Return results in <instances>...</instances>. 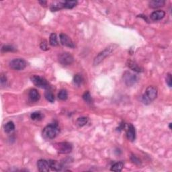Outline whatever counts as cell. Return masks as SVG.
Wrapping results in <instances>:
<instances>
[{
  "instance_id": "6da1fadb",
  "label": "cell",
  "mask_w": 172,
  "mask_h": 172,
  "mask_svg": "<svg viewBox=\"0 0 172 172\" xmlns=\"http://www.w3.org/2000/svg\"><path fill=\"white\" fill-rule=\"evenodd\" d=\"M118 47V45H109L108 47H107L106 49L100 52L98 55L94 59V61H93V65H99L101 62H102L106 58L109 57L110 55H112V53Z\"/></svg>"
},
{
  "instance_id": "7a4b0ae2",
  "label": "cell",
  "mask_w": 172,
  "mask_h": 172,
  "mask_svg": "<svg viewBox=\"0 0 172 172\" xmlns=\"http://www.w3.org/2000/svg\"><path fill=\"white\" fill-rule=\"evenodd\" d=\"M157 96V89L155 86H149L146 89L145 94L143 96V102L148 104L151 102L155 100Z\"/></svg>"
},
{
  "instance_id": "3957f363",
  "label": "cell",
  "mask_w": 172,
  "mask_h": 172,
  "mask_svg": "<svg viewBox=\"0 0 172 172\" xmlns=\"http://www.w3.org/2000/svg\"><path fill=\"white\" fill-rule=\"evenodd\" d=\"M59 133V129L57 125L51 124L46 127L43 129V135L47 139H53L57 137Z\"/></svg>"
},
{
  "instance_id": "277c9868",
  "label": "cell",
  "mask_w": 172,
  "mask_h": 172,
  "mask_svg": "<svg viewBox=\"0 0 172 172\" xmlns=\"http://www.w3.org/2000/svg\"><path fill=\"white\" fill-rule=\"evenodd\" d=\"M54 147L59 153L67 154L71 153L73 149V146L68 142H61V143H56Z\"/></svg>"
},
{
  "instance_id": "5b68a950",
  "label": "cell",
  "mask_w": 172,
  "mask_h": 172,
  "mask_svg": "<svg viewBox=\"0 0 172 172\" xmlns=\"http://www.w3.org/2000/svg\"><path fill=\"white\" fill-rule=\"evenodd\" d=\"M32 81L36 86L43 89H49L50 87L49 84L48 83L47 80L43 77L39 75H33L31 77Z\"/></svg>"
},
{
  "instance_id": "8992f818",
  "label": "cell",
  "mask_w": 172,
  "mask_h": 172,
  "mask_svg": "<svg viewBox=\"0 0 172 172\" xmlns=\"http://www.w3.org/2000/svg\"><path fill=\"white\" fill-rule=\"evenodd\" d=\"M27 63L25 60L23 59H15L11 61L9 63V67L11 69L14 70H17V71H20L25 69L26 67Z\"/></svg>"
},
{
  "instance_id": "52a82bcc",
  "label": "cell",
  "mask_w": 172,
  "mask_h": 172,
  "mask_svg": "<svg viewBox=\"0 0 172 172\" xmlns=\"http://www.w3.org/2000/svg\"><path fill=\"white\" fill-rule=\"evenodd\" d=\"M123 80L126 85L128 86H132L137 83L138 77L135 74L129 71H127L123 74Z\"/></svg>"
},
{
  "instance_id": "ba28073f",
  "label": "cell",
  "mask_w": 172,
  "mask_h": 172,
  "mask_svg": "<svg viewBox=\"0 0 172 172\" xmlns=\"http://www.w3.org/2000/svg\"><path fill=\"white\" fill-rule=\"evenodd\" d=\"M73 57L69 53H63L59 55V63L63 65H70L73 63Z\"/></svg>"
},
{
  "instance_id": "9c48e42d",
  "label": "cell",
  "mask_w": 172,
  "mask_h": 172,
  "mask_svg": "<svg viewBox=\"0 0 172 172\" xmlns=\"http://www.w3.org/2000/svg\"><path fill=\"white\" fill-rule=\"evenodd\" d=\"M60 41H61V43L62 45L63 46H65V47L69 48L75 47V45H74L72 40L70 39L69 36L65 35V34H61L60 35Z\"/></svg>"
},
{
  "instance_id": "30bf717a",
  "label": "cell",
  "mask_w": 172,
  "mask_h": 172,
  "mask_svg": "<svg viewBox=\"0 0 172 172\" xmlns=\"http://www.w3.org/2000/svg\"><path fill=\"white\" fill-rule=\"evenodd\" d=\"M37 167L39 171L48 172L49 171L50 165L49 161L45 159H40L37 162Z\"/></svg>"
},
{
  "instance_id": "8fae6325",
  "label": "cell",
  "mask_w": 172,
  "mask_h": 172,
  "mask_svg": "<svg viewBox=\"0 0 172 172\" xmlns=\"http://www.w3.org/2000/svg\"><path fill=\"white\" fill-rule=\"evenodd\" d=\"M127 136L128 139L131 141H134L136 138V131L135 128L133 125L130 124L128 126V129L127 131Z\"/></svg>"
},
{
  "instance_id": "7c38bea8",
  "label": "cell",
  "mask_w": 172,
  "mask_h": 172,
  "mask_svg": "<svg viewBox=\"0 0 172 172\" xmlns=\"http://www.w3.org/2000/svg\"><path fill=\"white\" fill-rule=\"evenodd\" d=\"M165 16V12L163 10H157L153 12L151 14V19L153 21H159L163 19Z\"/></svg>"
},
{
  "instance_id": "4fadbf2b",
  "label": "cell",
  "mask_w": 172,
  "mask_h": 172,
  "mask_svg": "<svg viewBox=\"0 0 172 172\" xmlns=\"http://www.w3.org/2000/svg\"><path fill=\"white\" fill-rule=\"evenodd\" d=\"M40 97L41 96H40L39 93L38 92V91L36 89H32L29 91V98L33 102H36L39 101Z\"/></svg>"
},
{
  "instance_id": "5bb4252c",
  "label": "cell",
  "mask_w": 172,
  "mask_h": 172,
  "mask_svg": "<svg viewBox=\"0 0 172 172\" xmlns=\"http://www.w3.org/2000/svg\"><path fill=\"white\" fill-rule=\"evenodd\" d=\"M165 1L163 0H153V1H149V5L151 8H158L164 6Z\"/></svg>"
},
{
  "instance_id": "9a60e30c",
  "label": "cell",
  "mask_w": 172,
  "mask_h": 172,
  "mask_svg": "<svg viewBox=\"0 0 172 172\" xmlns=\"http://www.w3.org/2000/svg\"><path fill=\"white\" fill-rule=\"evenodd\" d=\"M127 66L129 67L130 69L133 71L137 72V73H140V72H142V69L139 67V65H137L135 62L133 61H131V60H129L127 61Z\"/></svg>"
},
{
  "instance_id": "2e32d148",
  "label": "cell",
  "mask_w": 172,
  "mask_h": 172,
  "mask_svg": "<svg viewBox=\"0 0 172 172\" xmlns=\"http://www.w3.org/2000/svg\"><path fill=\"white\" fill-rule=\"evenodd\" d=\"M49 163L50 168H51L53 170H55V171H60L63 167L61 164L59 163L57 161H55V160H49Z\"/></svg>"
},
{
  "instance_id": "e0dca14e",
  "label": "cell",
  "mask_w": 172,
  "mask_h": 172,
  "mask_svg": "<svg viewBox=\"0 0 172 172\" xmlns=\"http://www.w3.org/2000/svg\"><path fill=\"white\" fill-rule=\"evenodd\" d=\"M64 8V2L61 1H56L54 2L51 6V9L52 12H56Z\"/></svg>"
},
{
  "instance_id": "ac0fdd59",
  "label": "cell",
  "mask_w": 172,
  "mask_h": 172,
  "mask_svg": "<svg viewBox=\"0 0 172 172\" xmlns=\"http://www.w3.org/2000/svg\"><path fill=\"white\" fill-rule=\"evenodd\" d=\"M123 167H124V163L122 161H120L114 164V165L112 166L110 170L113 171L120 172L123 170Z\"/></svg>"
},
{
  "instance_id": "d6986e66",
  "label": "cell",
  "mask_w": 172,
  "mask_h": 172,
  "mask_svg": "<svg viewBox=\"0 0 172 172\" xmlns=\"http://www.w3.org/2000/svg\"><path fill=\"white\" fill-rule=\"evenodd\" d=\"M4 129H5V132L7 133H9L11 132H12L15 129V125L14 124L13 122H8L5 124V127H4Z\"/></svg>"
},
{
  "instance_id": "ffe728a7",
  "label": "cell",
  "mask_w": 172,
  "mask_h": 172,
  "mask_svg": "<svg viewBox=\"0 0 172 172\" xmlns=\"http://www.w3.org/2000/svg\"><path fill=\"white\" fill-rule=\"evenodd\" d=\"M49 43L50 45L53 47H56V46L58 45V41H57V35L55 33H52L51 36H50V39H49Z\"/></svg>"
},
{
  "instance_id": "44dd1931",
  "label": "cell",
  "mask_w": 172,
  "mask_h": 172,
  "mask_svg": "<svg viewBox=\"0 0 172 172\" xmlns=\"http://www.w3.org/2000/svg\"><path fill=\"white\" fill-rule=\"evenodd\" d=\"M77 4V1H65L64 2V7L67 9H72Z\"/></svg>"
},
{
  "instance_id": "7402d4cb",
  "label": "cell",
  "mask_w": 172,
  "mask_h": 172,
  "mask_svg": "<svg viewBox=\"0 0 172 172\" xmlns=\"http://www.w3.org/2000/svg\"><path fill=\"white\" fill-rule=\"evenodd\" d=\"M83 82V77L79 74H76L73 77V83L75 85L79 86Z\"/></svg>"
},
{
  "instance_id": "603a6c76",
  "label": "cell",
  "mask_w": 172,
  "mask_h": 172,
  "mask_svg": "<svg viewBox=\"0 0 172 172\" xmlns=\"http://www.w3.org/2000/svg\"><path fill=\"white\" fill-rule=\"evenodd\" d=\"M58 98L61 100H66L68 98L67 91L65 89H61L58 93Z\"/></svg>"
},
{
  "instance_id": "cb8c5ba5",
  "label": "cell",
  "mask_w": 172,
  "mask_h": 172,
  "mask_svg": "<svg viewBox=\"0 0 172 172\" xmlns=\"http://www.w3.org/2000/svg\"><path fill=\"white\" fill-rule=\"evenodd\" d=\"M45 96V98L47 99L49 102L53 103L54 102V101H55V96H54V94L51 92V91H46Z\"/></svg>"
},
{
  "instance_id": "d4e9b609",
  "label": "cell",
  "mask_w": 172,
  "mask_h": 172,
  "mask_svg": "<svg viewBox=\"0 0 172 172\" xmlns=\"http://www.w3.org/2000/svg\"><path fill=\"white\" fill-rule=\"evenodd\" d=\"M88 123V119L86 117H80L77 119V123L79 127H83Z\"/></svg>"
},
{
  "instance_id": "484cf974",
  "label": "cell",
  "mask_w": 172,
  "mask_h": 172,
  "mask_svg": "<svg viewBox=\"0 0 172 172\" xmlns=\"http://www.w3.org/2000/svg\"><path fill=\"white\" fill-rule=\"evenodd\" d=\"M43 114L41 112H33L31 114V119L33 121H41V120L43 119Z\"/></svg>"
},
{
  "instance_id": "4316f807",
  "label": "cell",
  "mask_w": 172,
  "mask_h": 172,
  "mask_svg": "<svg viewBox=\"0 0 172 172\" xmlns=\"http://www.w3.org/2000/svg\"><path fill=\"white\" fill-rule=\"evenodd\" d=\"M83 99L84 100V101L89 104L91 103V102H92V98H91L90 93H89L88 91H85V92L84 93V94L83 95Z\"/></svg>"
},
{
  "instance_id": "83f0119b",
  "label": "cell",
  "mask_w": 172,
  "mask_h": 172,
  "mask_svg": "<svg viewBox=\"0 0 172 172\" xmlns=\"http://www.w3.org/2000/svg\"><path fill=\"white\" fill-rule=\"evenodd\" d=\"M16 50L12 46H8V45H5L3 46L1 49V51L3 52V53H5V52H14Z\"/></svg>"
},
{
  "instance_id": "f1b7e54d",
  "label": "cell",
  "mask_w": 172,
  "mask_h": 172,
  "mask_svg": "<svg viewBox=\"0 0 172 172\" xmlns=\"http://www.w3.org/2000/svg\"><path fill=\"white\" fill-rule=\"evenodd\" d=\"M166 83H167V84L169 87H171L172 78H171V75L170 73H168L167 75V77H166Z\"/></svg>"
},
{
  "instance_id": "f546056e",
  "label": "cell",
  "mask_w": 172,
  "mask_h": 172,
  "mask_svg": "<svg viewBox=\"0 0 172 172\" xmlns=\"http://www.w3.org/2000/svg\"><path fill=\"white\" fill-rule=\"evenodd\" d=\"M41 49L42 50H43V51H47V50H49V47H48L47 46V42L46 41L42 42L41 44Z\"/></svg>"
},
{
  "instance_id": "4dcf8cb0",
  "label": "cell",
  "mask_w": 172,
  "mask_h": 172,
  "mask_svg": "<svg viewBox=\"0 0 172 172\" xmlns=\"http://www.w3.org/2000/svg\"><path fill=\"white\" fill-rule=\"evenodd\" d=\"M7 81V78L5 76H3V75L1 76V84L3 85V83H5Z\"/></svg>"
},
{
  "instance_id": "1f68e13d",
  "label": "cell",
  "mask_w": 172,
  "mask_h": 172,
  "mask_svg": "<svg viewBox=\"0 0 172 172\" xmlns=\"http://www.w3.org/2000/svg\"><path fill=\"white\" fill-rule=\"evenodd\" d=\"M132 157L134 158V159H132V161H133L134 162V163H140V161H139V159H137V157H135V156H133V157Z\"/></svg>"
},
{
  "instance_id": "d6a6232c",
  "label": "cell",
  "mask_w": 172,
  "mask_h": 172,
  "mask_svg": "<svg viewBox=\"0 0 172 172\" xmlns=\"http://www.w3.org/2000/svg\"><path fill=\"white\" fill-rule=\"evenodd\" d=\"M40 3H42L43 5H44V4H46V3H47V1H40Z\"/></svg>"
},
{
  "instance_id": "836d02e7",
  "label": "cell",
  "mask_w": 172,
  "mask_h": 172,
  "mask_svg": "<svg viewBox=\"0 0 172 172\" xmlns=\"http://www.w3.org/2000/svg\"><path fill=\"white\" fill-rule=\"evenodd\" d=\"M169 129H171V123H169Z\"/></svg>"
}]
</instances>
